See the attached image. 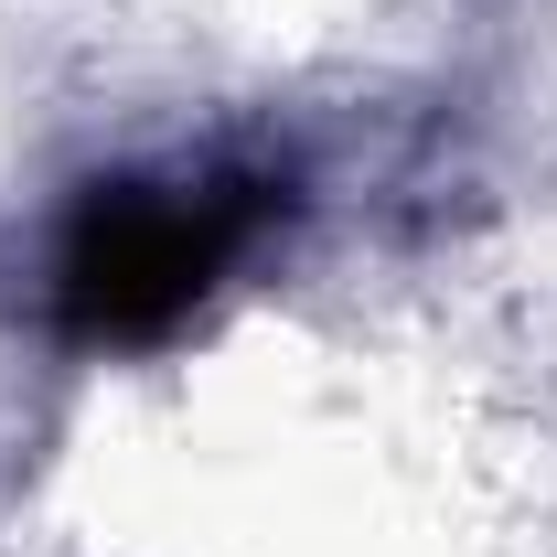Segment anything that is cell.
Instances as JSON below:
<instances>
[{
	"label": "cell",
	"mask_w": 557,
	"mask_h": 557,
	"mask_svg": "<svg viewBox=\"0 0 557 557\" xmlns=\"http://www.w3.org/2000/svg\"><path fill=\"white\" fill-rule=\"evenodd\" d=\"M278 172L258 161H172V172H97L44 247V311L75 344H161L236 278L269 236Z\"/></svg>",
	"instance_id": "cell-1"
}]
</instances>
